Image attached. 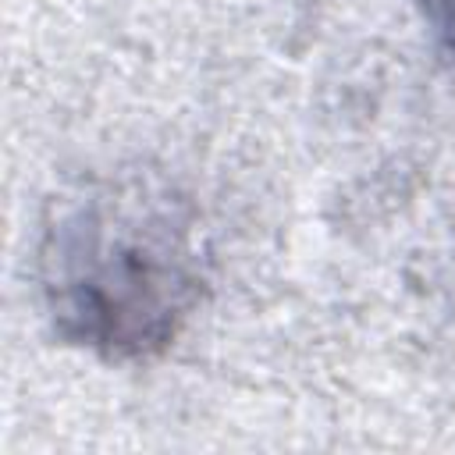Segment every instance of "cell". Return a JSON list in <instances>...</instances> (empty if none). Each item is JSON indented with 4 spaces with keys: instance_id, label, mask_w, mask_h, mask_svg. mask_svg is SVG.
<instances>
[{
    "instance_id": "cell-1",
    "label": "cell",
    "mask_w": 455,
    "mask_h": 455,
    "mask_svg": "<svg viewBox=\"0 0 455 455\" xmlns=\"http://www.w3.org/2000/svg\"><path fill=\"white\" fill-rule=\"evenodd\" d=\"M213 252L196 196L164 167H92L50 196L36 288L57 341L103 363L160 359L203 309Z\"/></svg>"
},
{
    "instance_id": "cell-2",
    "label": "cell",
    "mask_w": 455,
    "mask_h": 455,
    "mask_svg": "<svg viewBox=\"0 0 455 455\" xmlns=\"http://www.w3.org/2000/svg\"><path fill=\"white\" fill-rule=\"evenodd\" d=\"M416 7L434 43L455 57V0H416Z\"/></svg>"
}]
</instances>
